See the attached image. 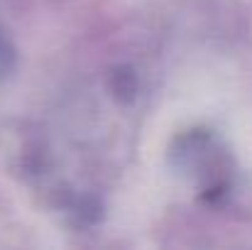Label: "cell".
Returning <instances> with one entry per match:
<instances>
[{
    "label": "cell",
    "mask_w": 252,
    "mask_h": 250,
    "mask_svg": "<svg viewBox=\"0 0 252 250\" xmlns=\"http://www.w3.org/2000/svg\"><path fill=\"white\" fill-rule=\"evenodd\" d=\"M115 91H118V96H132V91H135V76L130 74V71H118L115 74Z\"/></svg>",
    "instance_id": "cell-1"
},
{
    "label": "cell",
    "mask_w": 252,
    "mask_h": 250,
    "mask_svg": "<svg viewBox=\"0 0 252 250\" xmlns=\"http://www.w3.org/2000/svg\"><path fill=\"white\" fill-rule=\"evenodd\" d=\"M10 59H12V54H10V49L5 47V42L0 39V71H5V69H7Z\"/></svg>",
    "instance_id": "cell-2"
}]
</instances>
